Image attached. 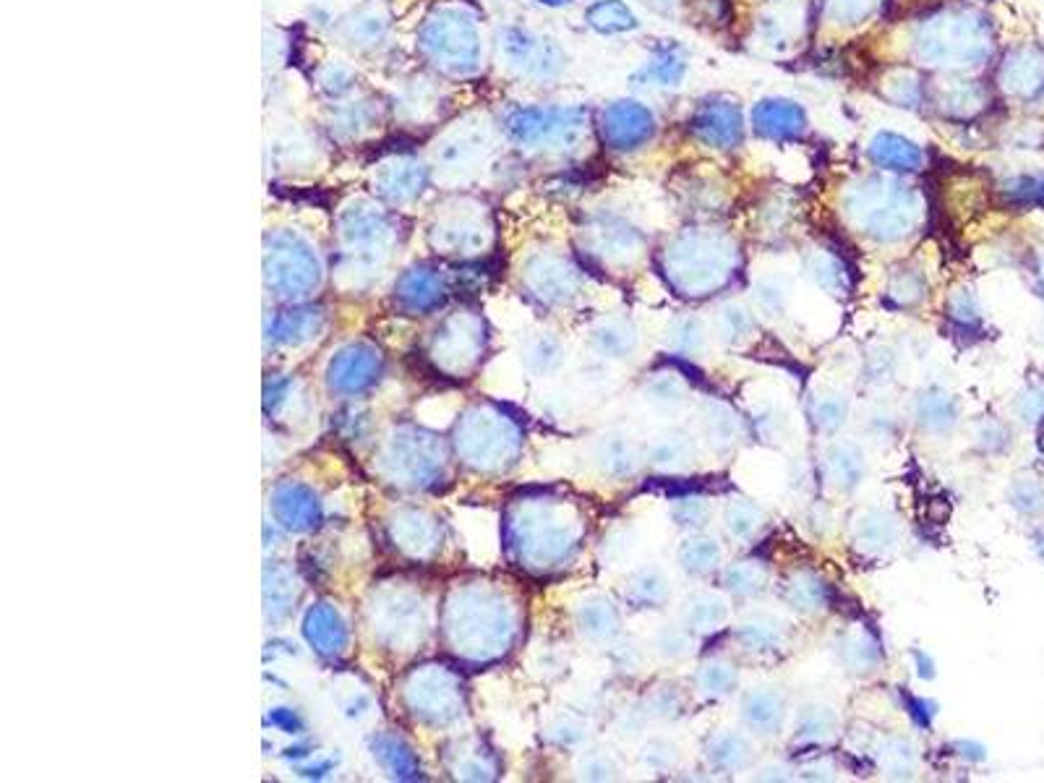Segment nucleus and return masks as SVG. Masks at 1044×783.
I'll return each instance as SVG.
<instances>
[{
	"label": "nucleus",
	"mask_w": 1044,
	"mask_h": 783,
	"mask_svg": "<svg viewBox=\"0 0 1044 783\" xmlns=\"http://www.w3.org/2000/svg\"><path fill=\"white\" fill-rule=\"evenodd\" d=\"M418 56L447 79L476 77L484 63V34L465 6H437L416 34Z\"/></svg>",
	"instance_id": "1"
},
{
	"label": "nucleus",
	"mask_w": 1044,
	"mask_h": 783,
	"mask_svg": "<svg viewBox=\"0 0 1044 783\" xmlns=\"http://www.w3.org/2000/svg\"><path fill=\"white\" fill-rule=\"evenodd\" d=\"M914 58L933 69H974L990 58V24L972 11H943L916 27L912 34Z\"/></svg>",
	"instance_id": "2"
},
{
	"label": "nucleus",
	"mask_w": 1044,
	"mask_h": 783,
	"mask_svg": "<svg viewBox=\"0 0 1044 783\" xmlns=\"http://www.w3.org/2000/svg\"><path fill=\"white\" fill-rule=\"evenodd\" d=\"M588 110L577 105H523L505 116V133L520 149H575L588 133Z\"/></svg>",
	"instance_id": "3"
},
{
	"label": "nucleus",
	"mask_w": 1044,
	"mask_h": 783,
	"mask_svg": "<svg viewBox=\"0 0 1044 783\" xmlns=\"http://www.w3.org/2000/svg\"><path fill=\"white\" fill-rule=\"evenodd\" d=\"M848 209L856 215V222L865 225V232L885 240L906 236L919 212L912 188L893 180H865L848 201Z\"/></svg>",
	"instance_id": "4"
},
{
	"label": "nucleus",
	"mask_w": 1044,
	"mask_h": 783,
	"mask_svg": "<svg viewBox=\"0 0 1044 783\" xmlns=\"http://www.w3.org/2000/svg\"><path fill=\"white\" fill-rule=\"evenodd\" d=\"M499 52L507 69L525 81H551L567 66L557 40L530 27H507L499 34Z\"/></svg>",
	"instance_id": "5"
},
{
	"label": "nucleus",
	"mask_w": 1044,
	"mask_h": 783,
	"mask_svg": "<svg viewBox=\"0 0 1044 783\" xmlns=\"http://www.w3.org/2000/svg\"><path fill=\"white\" fill-rule=\"evenodd\" d=\"M598 137L612 152H637L648 147L658 131L656 112L645 102L614 100L598 116Z\"/></svg>",
	"instance_id": "6"
},
{
	"label": "nucleus",
	"mask_w": 1044,
	"mask_h": 783,
	"mask_svg": "<svg viewBox=\"0 0 1044 783\" xmlns=\"http://www.w3.org/2000/svg\"><path fill=\"white\" fill-rule=\"evenodd\" d=\"M745 128L739 102L726 95H713L703 100L689 118V133L697 145L718 149V152L739 147L745 141Z\"/></svg>",
	"instance_id": "7"
},
{
	"label": "nucleus",
	"mask_w": 1044,
	"mask_h": 783,
	"mask_svg": "<svg viewBox=\"0 0 1044 783\" xmlns=\"http://www.w3.org/2000/svg\"><path fill=\"white\" fill-rule=\"evenodd\" d=\"M749 126L757 137L773 145L802 141L809 131V118L799 102L788 97H763L749 112Z\"/></svg>",
	"instance_id": "8"
},
{
	"label": "nucleus",
	"mask_w": 1044,
	"mask_h": 783,
	"mask_svg": "<svg viewBox=\"0 0 1044 783\" xmlns=\"http://www.w3.org/2000/svg\"><path fill=\"white\" fill-rule=\"evenodd\" d=\"M488 147H494V128L486 120L463 118L434 141V160L447 170H465L480 160Z\"/></svg>",
	"instance_id": "9"
},
{
	"label": "nucleus",
	"mask_w": 1044,
	"mask_h": 783,
	"mask_svg": "<svg viewBox=\"0 0 1044 783\" xmlns=\"http://www.w3.org/2000/svg\"><path fill=\"white\" fill-rule=\"evenodd\" d=\"M1001 87L1018 100H1040L1044 95V58L1032 48L1013 50L1001 66Z\"/></svg>",
	"instance_id": "10"
},
{
	"label": "nucleus",
	"mask_w": 1044,
	"mask_h": 783,
	"mask_svg": "<svg viewBox=\"0 0 1044 783\" xmlns=\"http://www.w3.org/2000/svg\"><path fill=\"white\" fill-rule=\"evenodd\" d=\"M689 73V52L682 48L679 42H660L650 50V56L637 69L635 81L637 87H656L668 89L679 87Z\"/></svg>",
	"instance_id": "11"
},
{
	"label": "nucleus",
	"mask_w": 1044,
	"mask_h": 783,
	"mask_svg": "<svg viewBox=\"0 0 1044 783\" xmlns=\"http://www.w3.org/2000/svg\"><path fill=\"white\" fill-rule=\"evenodd\" d=\"M869 162L885 172H916L925 165V149L896 131H877L867 145Z\"/></svg>",
	"instance_id": "12"
},
{
	"label": "nucleus",
	"mask_w": 1044,
	"mask_h": 783,
	"mask_svg": "<svg viewBox=\"0 0 1044 783\" xmlns=\"http://www.w3.org/2000/svg\"><path fill=\"white\" fill-rule=\"evenodd\" d=\"M987 105V89L980 85V81H966V79H953L945 81V85L937 89L933 97V108L937 110V116L945 120H958V123H966L980 116Z\"/></svg>",
	"instance_id": "13"
},
{
	"label": "nucleus",
	"mask_w": 1044,
	"mask_h": 783,
	"mask_svg": "<svg viewBox=\"0 0 1044 783\" xmlns=\"http://www.w3.org/2000/svg\"><path fill=\"white\" fill-rule=\"evenodd\" d=\"M585 21H588L593 32L604 37L627 34L640 29V19L635 17V11L629 9L625 0H596L585 11Z\"/></svg>",
	"instance_id": "14"
},
{
	"label": "nucleus",
	"mask_w": 1044,
	"mask_h": 783,
	"mask_svg": "<svg viewBox=\"0 0 1044 783\" xmlns=\"http://www.w3.org/2000/svg\"><path fill=\"white\" fill-rule=\"evenodd\" d=\"M387 32H389L387 19L381 17L377 9L352 11L350 17L340 19V37L358 50H374L377 44L385 42Z\"/></svg>",
	"instance_id": "15"
},
{
	"label": "nucleus",
	"mask_w": 1044,
	"mask_h": 783,
	"mask_svg": "<svg viewBox=\"0 0 1044 783\" xmlns=\"http://www.w3.org/2000/svg\"><path fill=\"white\" fill-rule=\"evenodd\" d=\"M881 95L893 108L916 110L922 108V105H927L925 77L914 69H893L891 73H885Z\"/></svg>",
	"instance_id": "16"
},
{
	"label": "nucleus",
	"mask_w": 1044,
	"mask_h": 783,
	"mask_svg": "<svg viewBox=\"0 0 1044 783\" xmlns=\"http://www.w3.org/2000/svg\"><path fill=\"white\" fill-rule=\"evenodd\" d=\"M883 0H823V17L828 24L856 27L881 9Z\"/></svg>",
	"instance_id": "17"
},
{
	"label": "nucleus",
	"mask_w": 1044,
	"mask_h": 783,
	"mask_svg": "<svg viewBox=\"0 0 1044 783\" xmlns=\"http://www.w3.org/2000/svg\"><path fill=\"white\" fill-rule=\"evenodd\" d=\"M420 184H424V165L405 160V157L385 165V172H381V186L395 196H408L420 188Z\"/></svg>",
	"instance_id": "18"
},
{
	"label": "nucleus",
	"mask_w": 1044,
	"mask_h": 783,
	"mask_svg": "<svg viewBox=\"0 0 1044 783\" xmlns=\"http://www.w3.org/2000/svg\"><path fill=\"white\" fill-rule=\"evenodd\" d=\"M379 120V110L368 108V102H352L337 110L332 120V133L345 139H358L360 133L368 131Z\"/></svg>",
	"instance_id": "19"
},
{
	"label": "nucleus",
	"mask_w": 1044,
	"mask_h": 783,
	"mask_svg": "<svg viewBox=\"0 0 1044 783\" xmlns=\"http://www.w3.org/2000/svg\"><path fill=\"white\" fill-rule=\"evenodd\" d=\"M358 73L345 63H327L325 69L319 71V89L325 92L329 100L340 102L342 97H348L352 89H356Z\"/></svg>",
	"instance_id": "20"
},
{
	"label": "nucleus",
	"mask_w": 1044,
	"mask_h": 783,
	"mask_svg": "<svg viewBox=\"0 0 1044 783\" xmlns=\"http://www.w3.org/2000/svg\"><path fill=\"white\" fill-rule=\"evenodd\" d=\"M538 3L548 6V9H561V6H567L569 0H538Z\"/></svg>",
	"instance_id": "21"
}]
</instances>
